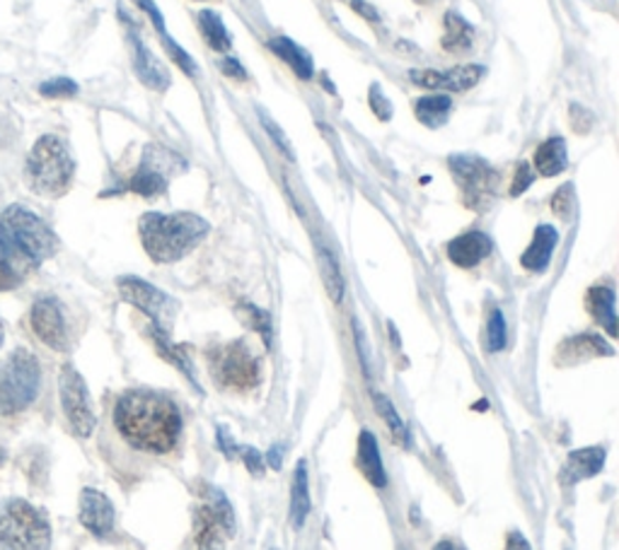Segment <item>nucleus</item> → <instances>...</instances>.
<instances>
[{
	"instance_id": "1",
	"label": "nucleus",
	"mask_w": 619,
	"mask_h": 550,
	"mask_svg": "<svg viewBox=\"0 0 619 550\" xmlns=\"http://www.w3.org/2000/svg\"><path fill=\"white\" fill-rule=\"evenodd\" d=\"M114 425L133 449L167 454L177 447L181 415L169 401L155 391H129L114 406Z\"/></svg>"
},
{
	"instance_id": "2",
	"label": "nucleus",
	"mask_w": 619,
	"mask_h": 550,
	"mask_svg": "<svg viewBox=\"0 0 619 550\" xmlns=\"http://www.w3.org/2000/svg\"><path fill=\"white\" fill-rule=\"evenodd\" d=\"M139 232L143 249L155 263H175L199 247L211 225L194 213H145Z\"/></svg>"
},
{
	"instance_id": "3",
	"label": "nucleus",
	"mask_w": 619,
	"mask_h": 550,
	"mask_svg": "<svg viewBox=\"0 0 619 550\" xmlns=\"http://www.w3.org/2000/svg\"><path fill=\"white\" fill-rule=\"evenodd\" d=\"M73 157L66 148V143L56 136H42L34 143L27 160V183L34 193L48 195H64L73 181Z\"/></svg>"
},
{
	"instance_id": "4",
	"label": "nucleus",
	"mask_w": 619,
	"mask_h": 550,
	"mask_svg": "<svg viewBox=\"0 0 619 550\" xmlns=\"http://www.w3.org/2000/svg\"><path fill=\"white\" fill-rule=\"evenodd\" d=\"M0 232L32 266L52 259L58 249V237L40 215L22 205H10L0 213Z\"/></svg>"
},
{
	"instance_id": "5",
	"label": "nucleus",
	"mask_w": 619,
	"mask_h": 550,
	"mask_svg": "<svg viewBox=\"0 0 619 550\" xmlns=\"http://www.w3.org/2000/svg\"><path fill=\"white\" fill-rule=\"evenodd\" d=\"M42 389V367L30 350H15L0 362V415L22 413L30 408Z\"/></svg>"
},
{
	"instance_id": "6",
	"label": "nucleus",
	"mask_w": 619,
	"mask_h": 550,
	"mask_svg": "<svg viewBox=\"0 0 619 550\" xmlns=\"http://www.w3.org/2000/svg\"><path fill=\"white\" fill-rule=\"evenodd\" d=\"M52 527L40 509L24 500L0 507V550H48Z\"/></svg>"
},
{
	"instance_id": "7",
	"label": "nucleus",
	"mask_w": 619,
	"mask_h": 550,
	"mask_svg": "<svg viewBox=\"0 0 619 550\" xmlns=\"http://www.w3.org/2000/svg\"><path fill=\"white\" fill-rule=\"evenodd\" d=\"M211 374L215 382L230 391H252L262 382L259 360L245 340H235L211 356Z\"/></svg>"
},
{
	"instance_id": "8",
	"label": "nucleus",
	"mask_w": 619,
	"mask_h": 550,
	"mask_svg": "<svg viewBox=\"0 0 619 550\" xmlns=\"http://www.w3.org/2000/svg\"><path fill=\"white\" fill-rule=\"evenodd\" d=\"M451 172L457 181V187L463 189L465 203L475 211L487 207L496 193V183L499 175L482 160L477 155H453L451 157Z\"/></svg>"
},
{
	"instance_id": "9",
	"label": "nucleus",
	"mask_w": 619,
	"mask_h": 550,
	"mask_svg": "<svg viewBox=\"0 0 619 550\" xmlns=\"http://www.w3.org/2000/svg\"><path fill=\"white\" fill-rule=\"evenodd\" d=\"M177 169H187L185 160H181L179 155L167 148H161V145H148L141 160V167L131 179V191L145 195V199L161 195L165 193L169 177H173Z\"/></svg>"
},
{
	"instance_id": "10",
	"label": "nucleus",
	"mask_w": 619,
	"mask_h": 550,
	"mask_svg": "<svg viewBox=\"0 0 619 550\" xmlns=\"http://www.w3.org/2000/svg\"><path fill=\"white\" fill-rule=\"evenodd\" d=\"M58 391H60V406H64V413L73 427V433H76L78 437H90L95 433L97 420L92 413L88 386H85L82 377L76 367L66 364L64 370H60Z\"/></svg>"
},
{
	"instance_id": "11",
	"label": "nucleus",
	"mask_w": 619,
	"mask_h": 550,
	"mask_svg": "<svg viewBox=\"0 0 619 550\" xmlns=\"http://www.w3.org/2000/svg\"><path fill=\"white\" fill-rule=\"evenodd\" d=\"M119 292L133 307H139L143 314H148L153 319V326L161 328V332H167L169 324L175 322L177 316V304L175 300L165 295L163 290H157L155 285L145 283L141 278H119Z\"/></svg>"
},
{
	"instance_id": "12",
	"label": "nucleus",
	"mask_w": 619,
	"mask_h": 550,
	"mask_svg": "<svg viewBox=\"0 0 619 550\" xmlns=\"http://www.w3.org/2000/svg\"><path fill=\"white\" fill-rule=\"evenodd\" d=\"M235 534L233 507L213 491V507H203L197 515V546L199 550H223L225 541Z\"/></svg>"
},
{
	"instance_id": "13",
	"label": "nucleus",
	"mask_w": 619,
	"mask_h": 550,
	"mask_svg": "<svg viewBox=\"0 0 619 550\" xmlns=\"http://www.w3.org/2000/svg\"><path fill=\"white\" fill-rule=\"evenodd\" d=\"M487 76L482 66H460L453 70H411L409 80L419 88L445 90V92H465Z\"/></svg>"
},
{
	"instance_id": "14",
	"label": "nucleus",
	"mask_w": 619,
	"mask_h": 550,
	"mask_svg": "<svg viewBox=\"0 0 619 550\" xmlns=\"http://www.w3.org/2000/svg\"><path fill=\"white\" fill-rule=\"evenodd\" d=\"M32 328H34V334L40 336L42 344L52 350L68 348L66 319H64V312H60V304L54 298H42L34 302Z\"/></svg>"
},
{
	"instance_id": "15",
	"label": "nucleus",
	"mask_w": 619,
	"mask_h": 550,
	"mask_svg": "<svg viewBox=\"0 0 619 550\" xmlns=\"http://www.w3.org/2000/svg\"><path fill=\"white\" fill-rule=\"evenodd\" d=\"M80 524L95 536H109L114 531V505L104 493L85 487L80 495Z\"/></svg>"
},
{
	"instance_id": "16",
	"label": "nucleus",
	"mask_w": 619,
	"mask_h": 550,
	"mask_svg": "<svg viewBox=\"0 0 619 550\" xmlns=\"http://www.w3.org/2000/svg\"><path fill=\"white\" fill-rule=\"evenodd\" d=\"M447 259L460 268H475L491 254V239L484 232H465L447 242Z\"/></svg>"
},
{
	"instance_id": "17",
	"label": "nucleus",
	"mask_w": 619,
	"mask_h": 550,
	"mask_svg": "<svg viewBox=\"0 0 619 550\" xmlns=\"http://www.w3.org/2000/svg\"><path fill=\"white\" fill-rule=\"evenodd\" d=\"M131 42H133V70H136L141 82L155 92H165L169 88L167 68L151 54V48L145 46L136 34L131 36Z\"/></svg>"
},
{
	"instance_id": "18",
	"label": "nucleus",
	"mask_w": 619,
	"mask_h": 550,
	"mask_svg": "<svg viewBox=\"0 0 619 550\" xmlns=\"http://www.w3.org/2000/svg\"><path fill=\"white\" fill-rule=\"evenodd\" d=\"M605 467V449L603 447H586V449H576L568 454L560 481L564 485H574L578 481L593 479L598 475Z\"/></svg>"
},
{
	"instance_id": "19",
	"label": "nucleus",
	"mask_w": 619,
	"mask_h": 550,
	"mask_svg": "<svg viewBox=\"0 0 619 550\" xmlns=\"http://www.w3.org/2000/svg\"><path fill=\"white\" fill-rule=\"evenodd\" d=\"M556 242H560V235H556V229L552 225H540L535 229V237H532L530 247L526 249V254L520 256V263L528 271H548V266L552 261V254L556 249Z\"/></svg>"
},
{
	"instance_id": "20",
	"label": "nucleus",
	"mask_w": 619,
	"mask_h": 550,
	"mask_svg": "<svg viewBox=\"0 0 619 550\" xmlns=\"http://www.w3.org/2000/svg\"><path fill=\"white\" fill-rule=\"evenodd\" d=\"M358 463H361V471L368 479V483H373L375 487L387 485V473L383 467L378 439H375V435L368 430H363L358 437Z\"/></svg>"
},
{
	"instance_id": "21",
	"label": "nucleus",
	"mask_w": 619,
	"mask_h": 550,
	"mask_svg": "<svg viewBox=\"0 0 619 550\" xmlns=\"http://www.w3.org/2000/svg\"><path fill=\"white\" fill-rule=\"evenodd\" d=\"M586 307L593 314L605 332L612 338L617 336V312H615V290L608 285H596L588 290L586 295Z\"/></svg>"
},
{
	"instance_id": "22",
	"label": "nucleus",
	"mask_w": 619,
	"mask_h": 550,
	"mask_svg": "<svg viewBox=\"0 0 619 550\" xmlns=\"http://www.w3.org/2000/svg\"><path fill=\"white\" fill-rule=\"evenodd\" d=\"M312 509L310 500V481H308V467L306 461H298L296 473H294V485H290V524L296 529H302L308 515Z\"/></svg>"
},
{
	"instance_id": "23",
	"label": "nucleus",
	"mask_w": 619,
	"mask_h": 550,
	"mask_svg": "<svg viewBox=\"0 0 619 550\" xmlns=\"http://www.w3.org/2000/svg\"><path fill=\"white\" fill-rule=\"evenodd\" d=\"M612 348L605 344L600 336H576L568 338L566 344L560 348V362L562 364H574L578 360H588V358H600V356H612Z\"/></svg>"
},
{
	"instance_id": "24",
	"label": "nucleus",
	"mask_w": 619,
	"mask_h": 550,
	"mask_svg": "<svg viewBox=\"0 0 619 550\" xmlns=\"http://www.w3.org/2000/svg\"><path fill=\"white\" fill-rule=\"evenodd\" d=\"M32 263L12 247L0 232V290H12L22 283V276Z\"/></svg>"
},
{
	"instance_id": "25",
	"label": "nucleus",
	"mask_w": 619,
	"mask_h": 550,
	"mask_svg": "<svg viewBox=\"0 0 619 550\" xmlns=\"http://www.w3.org/2000/svg\"><path fill=\"white\" fill-rule=\"evenodd\" d=\"M568 165L566 157V143L564 138L554 136L550 141H544L538 153H535V167L542 177H556L562 175Z\"/></svg>"
},
{
	"instance_id": "26",
	"label": "nucleus",
	"mask_w": 619,
	"mask_h": 550,
	"mask_svg": "<svg viewBox=\"0 0 619 550\" xmlns=\"http://www.w3.org/2000/svg\"><path fill=\"white\" fill-rule=\"evenodd\" d=\"M318 263H320V273H322V283H324L327 295H330V300L334 304H339L344 300L346 280H344L342 268H339L336 256L327 247H322V244L318 247Z\"/></svg>"
},
{
	"instance_id": "27",
	"label": "nucleus",
	"mask_w": 619,
	"mask_h": 550,
	"mask_svg": "<svg viewBox=\"0 0 619 550\" xmlns=\"http://www.w3.org/2000/svg\"><path fill=\"white\" fill-rule=\"evenodd\" d=\"M272 46V52H276V56H281V60H286V64L294 68L296 76L300 80H310L312 78V58L308 52H302V48L298 44H294L288 40V36H276V40L269 42Z\"/></svg>"
},
{
	"instance_id": "28",
	"label": "nucleus",
	"mask_w": 619,
	"mask_h": 550,
	"mask_svg": "<svg viewBox=\"0 0 619 550\" xmlns=\"http://www.w3.org/2000/svg\"><path fill=\"white\" fill-rule=\"evenodd\" d=\"M475 42V30H472V24L455 15V12H447L445 15V36H443V48L453 54H463Z\"/></svg>"
},
{
	"instance_id": "29",
	"label": "nucleus",
	"mask_w": 619,
	"mask_h": 550,
	"mask_svg": "<svg viewBox=\"0 0 619 550\" xmlns=\"http://www.w3.org/2000/svg\"><path fill=\"white\" fill-rule=\"evenodd\" d=\"M451 106H453L451 97H445V94L421 97V100L417 102V119L423 126L441 128L447 121V114H451Z\"/></svg>"
},
{
	"instance_id": "30",
	"label": "nucleus",
	"mask_w": 619,
	"mask_h": 550,
	"mask_svg": "<svg viewBox=\"0 0 619 550\" xmlns=\"http://www.w3.org/2000/svg\"><path fill=\"white\" fill-rule=\"evenodd\" d=\"M199 30L203 34L206 44H209L213 52H228L230 44H233L218 12H211V10L199 12Z\"/></svg>"
},
{
	"instance_id": "31",
	"label": "nucleus",
	"mask_w": 619,
	"mask_h": 550,
	"mask_svg": "<svg viewBox=\"0 0 619 550\" xmlns=\"http://www.w3.org/2000/svg\"><path fill=\"white\" fill-rule=\"evenodd\" d=\"M375 408H378L383 423L387 425V430H390L393 442H395L397 447L409 449V447H411L409 430H407V425L402 423V418H399V413L395 411L393 401L387 399V396H383V394H375Z\"/></svg>"
},
{
	"instance_id": "32",
	"label": "nucleus",
	"mask_w": 619,
	"mask_h": 550,
	"mask_svg": "<svg viewBox=\"0 0 619 550\" xmlns=\"http://www.w3.org/2000/svg\"><path fill=\"white\" fill-rule=\"evenodd\" d=\"M237 314H240V319L252 328V332H257L262 336L264 346L272 348V316L264 310L254 307V304H240Z\"/></svg>"
},
{
	"instance_id": "33",
	"label": "nucleus",
	"mask_w": 619,
	"mask_h": 550,
	"mask_svg": "<svg viewBox=\"0 0 619 550\" xmlns=\"http://www.w3.org/2000/svg\"><path fill=\"white\" fill-rule=\"evenodd\" d=\"M153 336H155V346H157V350L163 352V356L173 362L175 367H179L181 372H185L191 382H194V372H191V367H189V360H187V356L185 352H181V348H177V346H173L167 340V336H165V332H161V328H153Z\"/></svg>"
},
{
	"instance_id": "34",
	"label": "nucleus",
	"mask_w": 619,
	"mask_h": 550,
	"mask_svg": "<svg viewBox=\"0 0 619 550\" xmlns=\"http://www.w3.org/2000/svg\"><path fill=\"white\" fill-rule=\"evenodd\" d=\"M506 348V319L499 310H494L487 324V350L499 352Z\"/></svg>"
},
{
	"instance_id": "35",
	"label": "nucleus",
	"mask_w": 619,
	"mask_h": 550,
	"mask_svg": "<svg viewBox=\"0 0 619 550\" xmlns=\"http://www.w3.org/2000/svg\"><path fill=\"white\" fill-rule=\"evenodd\" d=\"M40 92L44 97H73V94H78V85L70 78H54V80L44 82Z\"/></svg>"
},
{
	"instance_id": "36",
	"label": "nucleus",
	"mask_w": 619,
	"mask_h": 550,
	"mask_svg": "<svg viewBox=\"0 0 619 550\" xmlns=\"http://www.w3.org/2000/svg\"><path fill=\"white\" fill-rule=\"evenodd\" d=\"M572 211H574V191H572V187H564V189H560V193L554 195V213L568 220L572 217Z\"/></svg>"
},
{
	"instance_id": "37",
	"label": "nucleus",
	"mask_w": 619,
	"mask_h": 550,
	"mask_svg": "<svg viewBox=\"0 0 619 550\" xmlns=\"http://www.w3.org/2000/svg\"><path fill=\"white\" fill-rule=\"evenodd\" d=\"M262 126L266 128V133H269V138H274V143L278 145V148H281V153L286 155V157H290V160H294V148H290V143L286 141V136H284V131L278 128L274 121H269L266 116H262Z\"/></svg>"
},
{
	"instance_id": "38",
	"label": "nucleus",
	"mask_w": 619,
	"mask_h": 550,
	"mask_svg": "<svg viewBox=\"0 0 619 550\" xmlns=\"http://www.w3.org/2000/svg\"><path fill=\"white\" fill-rule=\"evenodd\" d=\"M532 181H535V175H532L530 165H528V162L518 165V169H516V179H513V187H511V193H513V195H520L523 191H528Z\"/></svg>"
},
{
	"instance_id": "39",
	"label": "nucleus",
	"mask_w": 619,
	"mask_h": 550,
	"mask_svg": "<svg viewBox=\"0 0 619 550\" xmlns=\"http://www.w3.org/2000/svg\"><path fill=\"white\" fill-rule=\"evenodd\" d=\"M371 104H373V112L378 114L383 121L393 116V106H390V102L383 100V97H380L378 85H373V90H371Z\"/></svg>"
},
{
	"instance_id": "40",
	"label": "nucleus",
	"mask_w": 619,
	"mask_h": 550,
	"mask_svg": "<svg viewBox=\"0 0 619 550\" xmlns=\"http://www.w3.org/2000/svg\"><path fill=\"white\" fill-rule=\"evenodd\" d=\"M136 3H139L145 12H148L153 24L157 27V32L165 34V20H163V15H161V10H157V8L153 5V0H136Z\"/></svg>"
},
{
	"instance_id": "41",
	"label": "nucleus",
	"mask_w": 619,
	"mask_h": 550,
	"mask_svg": "<svg viewBox=\"0 0 619 550\" xmlns=\"http://www.w3.org/2000/svg\"><path fill=\"white\" fill-rule=\"evenodd\" d=\"M221 68H223V72L228 78H237V80H247V72H245V68H242L237 60L233 58V56H228L223 64H221Z\"/></svg>"
},
{
	"instance_id": "42",
	"label": "nucleus",
	"mask_w": 619,
	"mask_h": 550,
	"mask_svg": "<svg viewBox=\"0 0 619 550\" xmlns=\"http://www.w3.org/2000/svg\"><path fill=\"white\" fill-rule=\"evenodd\" d=\"M242 451V459H245V463H247V469L252 471V473H262V469H264V463H262V454L257 449H240Z\"/></svg>"
},
{
	"instance_id": "43",
	"label": "nucleus",
	"mask_w": 619,
	"mask_h": 550,
	"mask_svg": "<svg viewBox=\"0 0 619 550\" xmlns=\"http://www.w3.org/2000/svg\"><path fill=\"white\" fill-rule=\"evenodd\" d=\"M506 550H532V548H530V543H528V539H526L523 534L513 531V534H508Z\"/></svg>"
},
{
	"instance_id": "44",
	"label": "nucleus",
	"mask_w": 619,
	"mask_h": 550,
	"mask_svg": "<svg viewBox=\"0 0 619 550\" xmlns=\"http://www.w3.org/2000/svg\"><path fill=\"white\" fill-rule=\"evenodd\" d=\"M351 3H354V8H356L358 12H363V15H366L368 20H378V12H375L371 5L361 3V0H351Z\"/></svg>"
},
{
	"instance_id": "45",
	"label": "nucleus",
	"mask_w": 619,
	"mask_h": 550,
	"mask_svg": "<svg viewBox=\"0 0 619 550\" xmlns=\"http://www.w3.org/2000/svg\"><path fill=\"white\" fill-rule=\"evenodd\" d=\"M433 550H467V548H463V546L455 543V541H441V543H435Z\"/></svg>"
},
{
	"instance_id": "46",
	"label": "nucleus",
	"mask_w": 619,
	"mask_h": 550,
	"mask_svg": "<svg viewBox=\"0 0 619 550\" xmlns=\"http://www.w3.org/2000/svg\"><path fill=\"white\" fill-rule=\"evenodd\" d=\"M269 463H274V469L281 467V449L274 447V449L269 451Z\"/></svg>"
},
{
	"instance_id": "47",
	"label": "nucleus",
	"mask_w": 619,
	"mask_h": 550,
	"mask_svg": "<svg viewBox=\"0 0 619 550\" xmlns=\"http://www.w3.org/2000/svg\"><path fill=\"white\" fill-rule=\"evenodd\" d=\"M3 336H5V332H3V324H0V346H3Z\"/></svg>"
},
{
	"instance_id": "48",
	"label": "nucleus",
	"mask_w": 619,
	"mask_h": 550,
	"mask_svg": "<svg viewBox=\"0 0 619 550\" xmlns=\"http://www.w3.org/2000/svg\"><path fill=\"white\" fill-rule=\"evenodd\" d=\"M274 550H276V548H274Z\"/></svg>"
}]
</instances>
